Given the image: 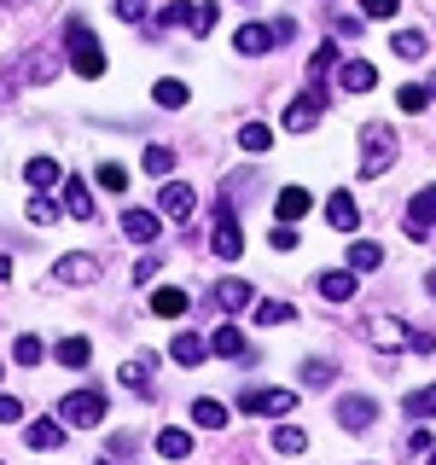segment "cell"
<instances>
[{"instance_id": "obj_1", "label": "cell", "mask_w": 436, "mask_h": 465, "mask_svg": "<svg viewBox=\"0 0 436 465\" xmlns=\"http://www.w3.org/2000/svg\"><path fill=\"white\" fill-rule=\"evenodd\" d=\"M64 47H70V70H76V76H105V53H99V35L94 29H87L82 18H70L64 24Z\"/></svg>"}, {"instance_id": "obj_2", "label": "cell", "mask_w": 436, "mask_h": 465, "mask_svg": "<svg viewBox=\"0 0 436 465\" xmlns=\"http://www.w3.org/2000/svg\"><path fill=\"white\" fill-rule=\"evenodd\" d=\"M390 163H396V134H390L384 123H367V128H361V174L378 181Z\"/></svg>"}, {"instance_id": "obj_3", "label": "cell", "mask_w": 436, "mask_h": 465, "mask_svg": "<svg viewBox=\"0 0 436 465\" xmlns=\"http://www.w3.org/2000/svg\"><path fill=\"white\" fill-rule=\"evenodd\" d=\"M58 419H64V425H76V430L105 425V396H99V390H70V396L58 401Z\"/></svg>"}, {"instance_id": "obj_4", "label": "cell", "mask_w": 436, "mask_h": 465, "mask_svg": "<svg viewBox=\"0 0 436 465\" xmlns=\"http://www.w3.org/2000/svg\"><path fill=\"white\" fill-rule=\"evenodd\" d=\"M407 239H413V244L436 239V186H425V193L407 203Z\"/></svg>"}, {"instance_id": "obj_5", "label": "cell", "mask_w": 436, "mask_h": 465, "mask_svg": "<svg viewBox=\"0 0 436 465\" xmlns=\"http://www.w3.org/2000/svg\"><path fill=\"white\" fill-rule=\"evenodd\" d=\"M367 343H372V349H384V355H396V349H413V331H407L401 320L378 314V320H367Z\"/></svg>"}, {"instance_id": "obj_6", "label": "cell", "mask_w": 436, "mask_h": 465, "mask_svg": "<svg viewBox=\"0 0 436 465\" xmlns=\"http://www.w3.org/2000/svg\"><path fill=\"white\" fill-rule=\"evenodd\" d=\"M320 111H326V99H320V94H302V99H291V105H285V116H280V123H285V134H309V128L320 123Z\"/></svg>"}, {"instance_id": "obj_7", "label": "cell", "mask_w": 436, "mask_h": 465, "mask_svg": "<svg viewBox=\"0 0 436 465\" xmlns=\"http://www.w3.org/2000/svg\"><path fill=\"white\" fill-rule=\"evenodd\" d=\"M215 256L222 262H239L244 256V239H239V222H233V210H227V198H222V215H215Z\"/></svg>"}, {"instance_id": "obj_8", "label": "cell", "mask_w": 436, "mask_h": 465, "mask_svg": "<svg viewBox=\"0 0 436 465\" xmlns=\"http://www.w3.org/2000/svg\"><path fill=\"white\" fill-rule=\"evenodd\" d=\"M297 396L291 390H244L239 396V413H291Z\"/></svg>"}, {"instance_id": "obj_9", "label": "cell", "mask_w": 436, "mask_h": 465, "mask_svg": "<svg viewBox=\"0 0 436 465\" xmlns=\"http://www.w3.org/2000/svg\"><path fill=\"white\" fill-rule=\"evenodd\" d=\"M372 419H378V401H372V396H343V401H338V425H343V430H367Z\"/></svg>"}, {"instance_id": "obj_10", "label": "cell", "mask_w": 436, "mask_h": 465, "mask_svg": "<svg viewBox=\"0 0 436 465\" xmlns=\"http://www.w3.org/2000/svg\"><path fill=\"white\" fill-rule=\"evenodd\" d=\"M53 280H64V285H87V280H99V262L94 256H58L53 262Z\"/></svg>"}, {"instance_id": "obj_11", "label": "cell", "mask_w": 436, "mask_h": 465, "mask_svg": "<svg viewBox=\"0 0 436 465\" xmlns=\"http://www.w3.org/2000/svg\"><path fill=\"white\" fill-rule=\"evenodd\" d=\"M314 285L326 302H349L355 297V268H326V273H314Z\"/></svg>"}, {"instance_id": "obj_12", "label": "cell", "mask_w": 436, "mask_h": 465, "mask_svg": "<svg viewBox=\"0 0 436 465\" xmlns=\"http://www.w3.org/2000/svg\"><path fill=\"white\" fill-rule=\"evenodd\" d=\"M338 87L343 94H367V87H378V64L372 58H349V64L338 70Z\"/></svg>"}, {"instance_id": "obj_13", "label": "cell", "mask_w": 436, "mask_h": 465, "mask_svg": "<svg viewBox=\"0 0 436 465\" xmlns=\"http://www.w3.org/2000/svg\"><path fill=\"white\" fill-rule=\"evenodd\" d=\"M157 203H164V215H174V222H186V215L198 210V198H193V186H181V181H169L164 193H157Z\"/></svg>"}, {"instance_id": "obj_14", "label": "cell", "mask_w": 436, "mask_h": 465, "mask_svg": "<svg viewBox=\"0 0 436 465\" xmlns=\"http://www.w3.org/2000/svg\"><path fill=\"white\" fill-rule=\"evenodd\" d=\"M12 70H18V82H53L58 76V58L53 53H24Z\"/></svg>"}, {"instance_id": "obj_15", "label": "cell", "mask_w": 436, "mask_h": 465, "mask_svg": "<svg viewBox=\"0 0 436 465\" xmlns=\"http://www.w3.org/2000/svg\"><path fill=\"white\" fill-rule=\"evenodd\" d=\"M123 239L128 244H152L157 239V215L152 210H123Z\"/></svg>"}, {"instance_id": "obj_16", "label": "cell", "mask_w": 436, "mask_h": 465, "mask_svg": "<svg viewBox=\"0 0 436 465\" xmlns=\"http://www.w3.org/2000/svg\"><path fill=\"white\" fill-rule=\"evenodd\" d=\"M326 222L338 227V232H355V227H361V210H355V198H349V193H332V198H326Z\"/></svg>"}, {"instance_id": "obj_17", "label": "cell", "mask_w": 436, "mask_h": 465, "mask_svg": "<svg viewBox=\"0 0 436 465\" xmlns=\"http://www.w3.org/2000/svg\"><path fill=\"white\" fill-rule=\"evenodd\" d=\"M233 47H239L244 58H262V53L273 47V29H268V24H244L239 35H233Z\"/></svg>"}, {"instance_id": "obj_18", "label": "cell", "mask_w": 436, "mask_h": 465, "mask_svg": "<svg viewBox=\"0 0 436 465\" xmlns=\"http://www.w3.org/2000/svg\"><path fill=\"white\" fill-rule=\"evenodd\" d=\"M169 355L181 361V367H198L203 355H210V343L198 338V331H174V343H169Z\"/></svg>"}, {"instance_id": "obj_19", "label": "cell", "mask_w": 436, "mask_h": 465, "mask_svg": "<svg viewBox=\"0 0 436 465\" xmlns=\"http://www.w3.org/2000/svg\"><path fill=\"white\" fill-rule=\"evenodd\" d=\"M64 210L76 215V222H94V193H87V181H76V174L64 181Z\"/></svg>"}, {"instance_id": "obj_20", "label": "cell", "mask_w": 436, "mask_h": 465, "mask_svg": "<svg viewBox=\"0 0 436 465\" xmlns=\"http://www.w3.org/2000/svg\"><path fill=\"white\" fill-rule=\"evenodd\" d=\"M24 442L35 448V454H47V448L64 442V425H53V419H35V425H24Z\"/></svg>"}, {"instance_id": "obj_21", "label": "cell", "mask_w": 436, "mask_h": 465, "mask_svg": "<svg viewBox=\"0 0 436 465\" xmlns=\"http://www.w3.org/2000/svg\"><path fill=\"white\" fill-rule=\"evenodd\" d=\"M157 454H164V460H186V454H193V436H186L181 425L157 430Z\"/></svg>"}, {"instance_id": "obj_22", "label": "cell", "mask_w": 436, "mask_h": 465, "mask_svg": "<svg viewBox=\"0 0 436 465\" xmlns=\"http://www.w3.org/2000/svg\"><path fill=\"white\" fill-rule=\"evenodd\" d=\"M24 181L47 193V186H58V181H64V174H58V163H53V157H29V163H24Z\"/></svg>"}, {"instance_id": "obj_23", "label": "cell", "mask_w": 436, "mask_h": 465, "mask_svg": "<svg viewBox=\"0 0 436 465\" xmlns=\"http://www.w3.org/2000/svg\"><path fill=\"white\" fill-rule=\"evenodd\" d=\"M244 302H251V285H244V280H222V285H215V309H222V314L244 309Z\"/></svg>"}, {"instance_id": "obj_24", "label": "cell", "mask_w": 436, "mask_h": 465, "mask_svg": "<svg viewBox=\"0 0 436 465\" xmlns=\"http://www.w3.org/2000/svg\"><path fill=\"white\" fill-rule=\"evenodd\" d=\"M314 210V193H302V186H285L280 193V222H297V215Z\"/></svg>"}, {"instance_id": "obj_25", "label": "cell", "mask_w": 436, "mask_h": 465, "mask_svg": "<svg viewBox=\"0 0 436 465\" xmlns=\"http://www.w3.org/2000/svg\"><path fill=\"white\" fill-rule=\"evenodd\" d=\"M152 314H157V320H181V314H186V291L164 285V291L152 297Z\"/></svg>"}, {"instance_id": "obj_26", "label": "cell", "mask_w": 436, "mask_h": 465, "mask_svg": "<svg viewBox=\"0 0 436 465\" xmlns=\"http://www.w3.org/2000/svg\"><path fill=\"white\" fill-rule=\"evenodd\" d=\"M53 355H58V367H87V361H94V343H87V338H64Z\"/></svg>"}, {"instance_id": "obj_27", "label": "cell", "mask_w": 436, "mask_h": 465, "mask_svg": "<svg viewBox=\"0 0 436 465\" xmlns=\"http://www.w3.org/2000/svg\"><path fill=\"white\" fill-rule=\"evenodd\" d=\"M291 320H297V309H291V302H280V297L256 302V326H291Z\"/></svg>"}, {"instance_id": "obj_28", "label": "cell", "mask_w": 436, "mask_h": 465, "mask_svg": "<svg viewBox=\"0 0 436 465\" xmlns=\"http://www.w3.org/2000/svg\"><path fill=\"white\" fill-rule=\"evenodd\" d=\"M378 262H384V251H378L372 239H355V244H349V268H355V273H372Z\"/></svg>"}, {"instance_id": "obj_29", "label": "cell", "mask_w": 436, "mask_h": 465, "mask_svg": "<svg viewBox=\"0 0 436 465\" xmlns=\"http://www.w3.org/2000/svg\"><path fill=\"white\" fill-rule=\"evenodd\" d=\"M41 355H47V343H41L35 331H24V338L12 343V361H18V367H41Z\"/></svg>"}, {"instance_id": "obj_30", "label": "cell", "mask_w": 436, "mask_h": 465, "mask_svg": "<svg viewBox=\"0 0 436 465\" xmlns=\"http://www.w3.org/2000/svg\"><path fill=\"white\" fill-rule=\"evenodd\" d=\"M390 53L396 58H425V35H419V29H396V35H390Z\"/></svg>"}, {"instance_id": "obj_31", "label": "cell", "mask_w": 436, "mask_h": 465, "mask_svg": "<svg viewBox=\"0 0 436 465\" xmlns=\"http://www.w3.org/2000/svg\"><path fill=\"white\" fill-rule=\"evenodd\" d=\"M123 384H128V390H152V355L123 361Z\"/></svg>"}, {"instance_id": "obj_32", "label": "cell", "mask_w": 436, "mask_h": 465, "mask_svg": "<svg viewBox=\"0 0 436 465\" xmlns=\"http://www.w3.org/2000/svg\"><path fill=\"white\" fill-rule=\"evenodd\" d=\"M193 419H198V425H203V430H222V425H227V407H222V401H210V396H203V401H193Z\"/></svg>"}, {"instance_id": "obj_33", "label": "cell", "mask_w": 436, "mask_h": 465, "mask_svg": "<svg viewBox=\"0 0 436 465\" xmlns=\"http://www.w3.org/2000/svg\"><path fill=\"white\" fill-rule=\"evenodd\" d=\"M152 94H157V105H164V111H181L186 105V82H174V76H164Z\"/></svg>"}, {"instance_id": "obj_34", "label": "cell", "mask_w": 436, "mask_h": 465, "mask_svg": "<svg viewBox=\"0 0 436 465\" xmlns=\"http://www.w3.org/2000/svg\"><path fill=\"white\" fill-rule=\"evenodd\" d=\"M401 407H407V419H431V413H436V384H425V390H413V396H407Z\"/></svg>"}, {"instance_id": "obj_35", "label": "cell", "mask_w": 436, "mask_h": 465, "mask_svg": "<svg viewBox=\"0 0 436 465\" xmlns=\"http://www.w3.org/2000/svg\"><path fill=\"white\" fill-rule=\"evenodd\" d=\"M396 105H401L407 116H419V111L431 105V87H413V82H407V87H396Z\"/></svg>"}, {"instance_id": "obj_36", "label": "cell", "mask_w": 436, "mask_h": 465, "mask_svg": "<svg viewBox=\"0 0 436 465\" xmlns=\"http://www.w3.org/2000/svg\"><path fill=\"white\" fill-rule=\"evenodd\" d=\"M24 215H29V222H35V227H47V222H58V203H53L47 193H35V198L24 203Z\"/></svg>"}, {"instance_id": "obj_37", "label": "cell", "mask_w": 436, "mask_h": 465, "mask_svg": "<svg viewBox=\"0 0 436 465\" xmlns=\"http://www.w3.org/2000/svg\"><path fill=\"white\" fill-rule=\"evenodd\" d=\"M332 378H338V367H332V361H302V384H309V390H326Z\"/></svg>"}, {"instance_id": "obj_38", "label": "cell", "mask_w": 436, "mask_h": 465, "mask_svg": "<svg viewBox=\"0 0 436 465\" xmlns=\"http://www.w3.org/2000/svg\"><path fill=\"white\" fill-rule=\"evenodd\" d=\"M239 145H244V152H268V145H273V128L244 123V128H239Z\"/></svg>"}, {"instance_id": "obj_39", "label": "cell", "mask_w": 436, "mask_h": 465, "mask_svg": "<svg viewBox=\"0 0 436 465\" xmlns=\"http://www.w3.org/2000/svg\"><path fill=\"white\" fill-rule=\"evenodd\" d=\"M210 349H215V355H244V338H239V331H233V326H215V338H210Z\"/></svg>"}, {"instance_id": "obj_40", "label": "cell", "mask_w": 436, "mask_h": 465, "mask_svg": "<svg viewBox=\"0 0 436 465\" xmlns=\"http://www.w3.org/2000/svg\"><path fill=\"white\" fill-rule=\"evenodd\" d=\"M273 448H280V454H302V448H309V436H302L297 425H280V430H273Z\"/></svg>"}, {"instance_id": "obj_41", "label": "cell", "mask_w": 436, "mask_h": 465, "mask_svg": "<svg viewBox=\"0 0 436 465\" xmlns=\"http://www.w3.org/2000/svg\"><path fill=\"white\" fill-rule=\"evenodd\" d=\"M332 70H343V64H338V47H320V53L309 58V76H314V82H326Z\"/></svg>"}, {"instance_id": "obj_42", "label": "cell", "mask_w": 436, "mask_h": 465, "mask_svg": "<svg viewBox=\"0 0 436 465\" xmlns=\"http://www.w3.org/2000/svg\"><path fill=\"white\" fill-rule=\"evenodd\" d=\"M169 169H174L169 145H145V174H169Z\"/></svg>"}, {"instance_id": "obj_43", "label": "cell", "mask_w": 436, "mask_h": 465, "mask_svg": "<svg viewBox=\"0 0 436 465\" xmlns=\"http://www.w3.org/2000/svg\"><path fill=\"white\" fill-rule=\"evenodd\" d=\"M268 244H273V251H297V227H291V222H280V227L268 232Z\"/></svg>"}, {"instance_id": "obj_44", "label": "cell", "mask_w": 436, "mask_h": 465, "mask_svg": "<svg viewBox=\"0 0 436 465\" xmlns=\"http://www.w3.org/2000/svg\"><path fill=\"white\" fill-rule=\"evenodd\" d=\"M198 18V6H186V0H169L164 6V24H193Z\"/></svg>"}, {"instance_id": "obj_45", "label": "cell", "mask_w": 436, "mask_h": 465, "mask_svg": "<svg viewBox=\"0 0 436 465\" xmlns=\"http://www.w3.org/2000/svg\"><path fill=\"white\" fill-rule=\"evenodd\" d=\"M99 186H105V193H123V186H128V174L116 169V163H99Z\"/></svg>"}, {"instance_id": "obj_46", "label": "cell", "mask_w": 436, "mask_h": 465, "mask_svg": "<svg viewBox=\"0 0 436 465\" xmlns=\"http://www.w3.org/2000/svg\"><path fill=\"white\" fill-rule=\"evenodd\" d=\"M215 29V0H198V18H193V35H210Z\"/></svg>"}, {"instance_id": "obj_47", "label": "cell", "mask_w": 436, "mask_h": 465, "mask_svg": "<svg viewBox=\"0 0 436 465\" xmlns=\"http://www.w3.org/2000/svg\"><path fill=\"white\" fill-rule=\"evenodd\" d=\"M361 12H367V18H396L401 0H361Z\"/></svg>"}, {"instance_id": "obj_48", "label": "cell", "mask_w": 436, "mask_h": 465, "mask_svg": "<svg viewBox=\"0 0 436 465\" xmlns=\"http://www.w3.org/2000/svg\"><path fill=\"white\" fill-rule=\"evenodd\" d=\"M116 18H123V24H140L145 18V0H116Z\"/></svg>"}, {"instance_id": "obj_49", "label": "cell", "mask_w": 436, "mask_h": 465, "mask_svg": "<svg viewBox=\"0 0 436 465\" xmlns=\"http://www.w3.org/2000/svg\"><path fill=\"white\" fill-rule=\"evenodd\" d=\"M24 419V401L18 396H0V425H18Z\"/></svg>"}, {"instance_id": "obj_50", "label": "cell", "mask_w": 436, "mask_h": 465, "mask_svg": "<svg viewBox=\"0 0 436 465\" xmlns=\"http://www.w3.org/2000/svg\"><path fill=\"white\" fill-rule=\"evenodd\" d=\"M407 448H413V454H436V442H431V430H407Z\"/></svg>"}, {"instance_id": "obj_51", "label": "cell", "mask_w": 436, "mask_h": 465, "mask_svg": "<svg viewBox=\"0 0 436 465\" xmlns=\"http://www.w3.org/2000/svg\"><path fill=\"white\" fill-rule=\"evenodd\" d=\"M425 291H431V297H436V268H431V273H425Z\"/></svg>"}, {"instance_id": "obj_52", "label": "cell", "mask_w": 436, "mask_h": 465, "mask_svg": "<svg viewBox=\"0 0 436 465\" xmlns=\"http://www.w3.org/2000/svg\"><path fill=\"white\" fill-rule=\"evenodd\" d=\"M6 273H12V256H0V280H6Z\"/></svg>"}, {"instance_id": "obj_53", "label": "cell", "mask_w": 436, "mask_h": 465, "mask_svg": "<svg viewBox=\"0 0 436 465\" xmlns=\"http://www.w3.org/2000/svg\"><path fill=\"white\" fill-rule=\"evenodd\" d=\"M425 87H431V99H436V76H431V82H425Z\"/></svg>"}, {"instance_id": "obj_54", "label": "cell", "mask_w": 436, "mask_h": 465, "mask_svg": "<svg viewBox=\"0 0 436 465\" xmlns=\"http://www.w3.org/2000/svg\"><path fill=\"white\" fill-rule=\"evenodd\" d=\"M6 6H29V0H6Z\"/></svg>"}, {"instance_id": "obj_55", "label": "cell", "mask_w": 436, "mask_h": 465, "mask_svg": "<svg viewBox=\"0 0 436 465\" xmlns=\"http://www.w3.org/2000/svg\"><path fill=\"white\" fill-rule=\"evenodd\" d=\"M431 465H436V454H431Z\"/></svg>"}]
</instances>
